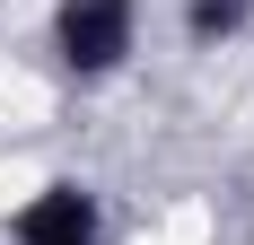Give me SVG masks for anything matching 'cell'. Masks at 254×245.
I'll use <instances>...</instances> for the list:
<instances>
[{
    "label": "cell",
    "mask_w": 254,
    "mask_h": 245,
    "mask_svg": "<svg viewBox=\"0 0 254 245\" xmlns=\"http://www.w3.org/2000/svg\"><path fill=\"white\" fill-rule=\"evenodd\" d=\"M44 53H53V70L79 79V88L123 79L131 53H140V0H53Z\"/></svg>",
    "instance_id": "cell-1"
},
{
    "label": "cell",
    "mask_w": 254,
    "mask_h": 245,
    "mask_svg": "<svg viewBox=\"0 0 254 245\" xmlns=\"http://www.w3.org/2000/svg\"><path fill=\"white\" fill-rule=\"evenodd\" d=\"M9 245H105V201L79 175H53L9 210Z\"/></svg>",
    "instance_id": "cell-2"
},
{
    "label": "cell",
    "mask_w": 254,
    "mask_h": 245,
    "mask_svg": "<svg viewBox=\"0 0 254 245\" xmlns=\"http://www.w3.org/2000/svg\"><path fill=\"white\" fill-rule=\"evenodd\" d=\"M176 26L193 53H237L254 35V0H176Z\"/></svg>",
    "instance_id": "cell-3"
}]
</instances>
